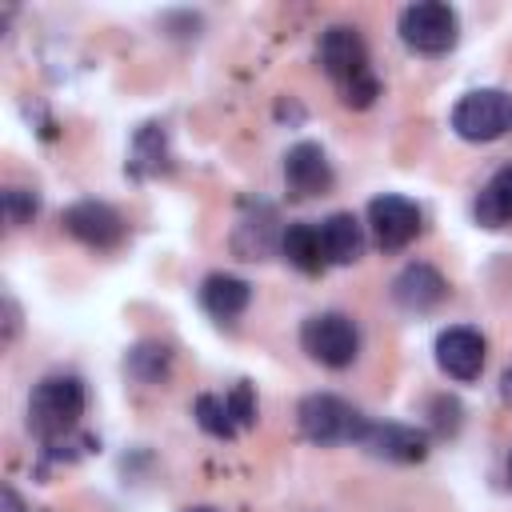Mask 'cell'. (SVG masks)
I'll list each match as a JSON object with an SVG mask.
<instances>
[{"instance_id":"11","label":"cell","mask_w":512,"mask_h":512,"mask_svg":"<svg viewBox=\"0 0 512 512\" xmlns=\"http://www.w3.org/2000/svg\"><path fill=\"white\" fill-rule=\"evenodd\" d=\"M360 448L368 452V456H376V460H392V464H420L424 456H428V436L420 432V428H412V424H392V420H384V424H368V432H364V440H360Z\"/></svg>"},{"instance_id":"4","label":"cell","mask_w":512,"mask_h":512,"mask_svg":"<svg viewBox=\"0 0 512 512\" xmlns=\"http://www.w3.org/2000/svg\"><path fill=\"white\" fill-rule=\"evenodd\" d=\"M396 32H400L404 48H412L420 56H444L460 40V16H456V8H448L440 0H420L400 12Z\"/></svg>"},{"instance_id":"25","label":"cell","mask_w":512,"mask_h":512,"mask_svg":"<svg viewBox=\"0 0 512 512\" xmlns=\"http://www.w3.org/2000/svg\"><path fill=\"white\" fill-rule=\"evenodd\" d=\"M188 512H220V508H212V504H196V508H188Z\"/></svg>"},{"instance_id":"9","label":"cell","mask_w":512,"mask_h":512,"mask_svg":"<svg viewBox=\"0 0 512 512\" xmlns=\"http://www.w3.org/2000/svg\"><path fill=\"white\" fill-rule=\"evenodd\" d=\"M336 184V172L324 156L320 144L312 140H300L284 152V188L292 200H312V196H324L328 188Z\"/></svg>"},{"instance_id":"8","label":"cell","mask_w":512,"mask_h":512,"mask_svg":"<svg viewBox=\"0 0 512 512\" xmlns=\"http://www.w3.org/2000/svg\"><path fill=\"white\" fill-rule=\"evenodd\" d=\"M420 228H424V216H420L416 200L396 196V192H384V196L368 200V232H372L376 248L400 252L420 236Z\"/></svg>"},{"instance_id":"6","label":"cell","mask_w":512,"mask_h":512,"mask_svg":"<svg viewBox=\"0 0 512 512\" xmlns=\"http://www.w3.org/2000/svg\"><path fill=\"white\" fill-rule=\"evenodd\" d=\"M452 128L468 144L500 140L512 128V96L504 88H476L464 92L452 108Z\"/></svg>"},{"instance_id":"19","label":"cell","mask_w":512,"mask_h":512,"mask_svg":"<svg viewBox=\"0 0 512 512\" xmlns=\"http://www.w3.org/2000/svg\"><path fill=\"white\" fill-rule=\"evenodd\" d=\"M124 368H128V376H136L140 384H160V380L168 376V368H172V348L160 344V340H144V344H136V348L128 352Z\"/></svg>"},{"instance_id":"14","label":"cell","mask_w":512,"mask_h":512,"mask_svg":"<svg viewBox=\"0 0 512 512\" xmlns=\"http://www.w3.org/2000/svg\"><path fill=\"white\" fill-rule=\"evenodd\" d=\"M320 244L328 264H356L364 252V224L352 212H332L328 220H320Z\"/></svg>"},{"instance_id":"10","label":"cell","mask_w":512,"mask_h":512,"mask_svg":"<svg viewBox=\"0 0 512 512\" xmlns=\"http://www.w3.org/2000/svg\"><path fill=\"white\" fill-rule=\"evenodd\" d=\"M484 360H488V344L476 328L468 324H456V328H444L436 336V364L444 376L452 380H476L484 372Z\"/></svg>"},{"instance_id":"23","label":"cell","mask_w":512,"mask_h":512,"mask_svg":"<svg viewBox=\"0 0 512 512\" xmlns=\"http://www.w3.org/2000/svg\"><path fill=\"white\" fill-rule=\"evenodd\" d=\"M0 512H28L24 500H20V492L12 484H4V492H0Z\"/></svg>"},{"instance_id":"22","label":"cell","mask_w":512,"mask_h":512,"mask_svg":"<svg viewBox=\"0 0 512 512\" xmlns=\"http://www.w3.org/2000/svg\"><path fill=\"white\" fill-rule=\"evenodd\" d=\"M428 412H432V424H436L440 436H452L460 428V416H464V408H460L456 396H432Z\"/></svg>"},{"instance_id":"15","label":"cell","mask_w":512,"mask_h":512,"mask_svg":"<svg viewBox=\"0 0 512 512\" xmlns=\"http://www.w3.org/2000/svg\"><path fill=\"white\" fill-rule=\"evenodd\" d=\"M280 252H284V260H288L292 268H300L304 276H316V272L328 268L324 244H320V224H312V220L288 224V228L280 232Z\"/></svg>"},{"instance_id":"16","label":"cell","mask_w":512,"mask_h":512,"mask_svg":"<svg viewBox=\"0 0 512 512\" xmlns=\"http://www.w3.org/2000/svg\"><path fill=\"white\" fill-rule=\"evenodd\" d=\"M472 216H476L480 228H508L512 224V164L496 168L484 180V188L476 192Z\"/></svg>"},{"instance_id":"7","label":"cell","mask_w":512,"mask_h":512,"mask_svg":"<svg viewBox=\"0 0 512 512\" xmlns=\"http://www.w3.org/2000/svg\"><path fill=\"white\" fill-rule=\"evenodd\" d=\"M60 224H64V232L72 240H80L84 248H96V252H112L128 236L124 216L112 204H104V200H76V204H68Z\"/></svg>"},{"instance_id":"21","label":"cell","mask_w":512,"mask_h":512,"mask_svg":"<svg viewBox=\"0 0 512 512\" xmlns=\"http://www.w3.org/2000/svg\"><path fill=\"white\" fill-rule=\"evenodd\" d=\"M228 404H232V412H236V424H240V432L256 428V392H252V384H248V380H236V384H232V392H228Z\"/></svg>"},{"instance_id":"5","label":"cell","mask_w":512,"mask_h":512,"mask_svg":"<svg viewBox=\"0 0 512 512\" xmlns=\"http://www.w3.org/2000/svg\"><path fill=\"white\" fill-rule=\"evenodd\" d=\"M300 348L324 368H348L360 356V328L344 312H316L300 324Z\"/></svg>"},{"instance_id":"17","label":"cell","mask_w":512,"mask_h":512,"mask_svg":"<svg viewBox=\"0 0 512 512\" xmlns=\"http://www.w3.org/2000/svg\"><path fill=\"white\" fill-rule=\"evenodd\" d=\"M132 176H156V172H168L172 168V156H168V136L160 124H144L132 140V160H128Z\"/></svg>"},{"instance_id":"24","label":"cell","mask_w":512,"mask_h":512,"mask_svg":"<svg viewBox=\"0 0 512 512\" xmlns=\"http://www.w3.org/2000/svg\"><path fill=\"white\" fill-rule=\"evenodd\" d=\"M500 400L512 408V368H504V376H500Z\"/></svg>"},{"instance_id":"18","label":"cell","mask_w":512,"mask_h":512,"mask_svg":"<svg viewBox=\"0 0 512 512\" xmlns=\"http://www.w3.org/2000/svg\"><path fill=\"white\" fill-rule=\"evenodd\" d=\"M192 416H196V424H200L208 436H216V440L240 436V424H236V412H232V404H228V392H224V396H220V392H200V396L192 400Z\"/></svg>"},{"instance_id":"12","label":"cell","mask_w":512,"mask_h":512,"mask_svg":"<svg viewBox=\"0 0 512 512\" xmlns=\"http://www.w3.org/2000/svg\"><path fill=\"white\" fill-rule=\"evenodd\" d=\"M392 300L404 308V312H432L436 304L448 300V280L440 268L416 260L408 268H400V276L392 280Z\"/></svg>"},{"instance_id":"26","label":"cell","mask_w":512,"mask_h":512,"mask_svg":"<svg viewBox=\"0 0 512 512\" xmlns=\"http://www.w3.org/2000/svg\"><path fill=\"white\" fill-rule=\"evenodd\" d=\"M508 484H512V452H508Z\"/></svg>"},{"instance_id":"3","label":"cell","mask_w":512,"mask_h":512,"mask_svg":"<svg viewBox=\"0 0 512 512\" xmlns=\"http://www.w3.org/2000/svg\"><path fill=\"white\" fill-rule=\"evenodd\" d=\"M296 424H300L304 440L324 448V444H360L372 420L356 404H348V400H340L332 392H312V396L300 400Z\"/></svg>"},{"instance_id":"20","label":"cell","mask_w":512,"mask_h":512,"mask_svg":"<svg viewBox=\"0 0 512 512\" xmlns=\"http://www.w3.org/2000/svg\"><path fill=\"white\" fill-rule=\"evenodd\" d=\"M36 212H40L36 192H28V188H4V220H8L12 228L32 224V216H36Z\"/></svg>"},{"instance_id":"1","label":"cell","mask_w":512,"mask_h":512,"mask_svg":"<svg viewBox=\"0 0 512 512\" xmlns=\"http://www.w3.org/2000/svg\"><path fill=\"white\" fill-rule=\"evenodd\" d=\"M316 64L336 80L340 100L348 108H372L380 96V80L368 64V44L352 24H332L316 40Z\"/></svg>"},{"instance_id":"13","label":"cell","mask_w":512,"mask_h":512,"mask_svg":"<svg viewBox=\"0 0 512 512\" xmlns=\"http://www.w3.org/2000/svg\"><path fill=\"white\" fill-rule=\"evenodd\" d=\"M252 304V284L244 276H232V272H212L204 276L200 284V308L220 320V324H232L236 316H244V308Z\"/></svg>"},{"instance_id":"2","label":"cell","mask_w":512,"mask_h":512,"mask_svg":"<svg viewBox=\"0 0 512 512\" xmlns=\"http://www.w3.org/2000/svg\"><path fill=\"white\" fill-rule=\"evenodd\" d=\"M84 380L72 372H48L44 380H36L32 396H28V432L40 436L44 444H60L76 432L80 416H84Z\"/></svg>"}]
</instances>
